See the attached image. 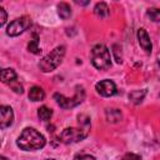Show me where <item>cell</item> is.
Instances as JSON below:
<instances>
[{"mask_svg": "<svg viewBox=\"0 0 160 160\" xmlns=\"http://www.w3.org/2000/svg\"><path fill=\"white\" fill-rule=\"evenodd\" d=\"M11 89L16 92V94H22L24 92V89H22V85L20 84V82H18V81H15V82H12L11 85Z\"/></svg>", "mask_w": 160, "mask_h": 160, "instance_id": "cell-22", "label": "cell"}, {"mask_svg": "<svg viewBox=\"0 0 160 160\" xmlns=\"http://www.w3.org/2000/svg\"><path fill=\"white\" fill-rule=\"evenodd\" d=\"M58 14L64 20L69 19L70 15H71V8H70V5L68 2H60V4H58Z\"/></svg>", "mask_w": 160, "mask_h": 160, "instance_id": "cell-14", "label": "cell"}, {"mask_svg": "<svg viewBox=\"0 0 160 160\" xmlns=\"http://www.w3.org/2000/svg\"><path fill=\"white\" fill-rule=\"evenodd\" d=\"M28 95L31 101H41L45 98V91L40 86H32V88H30Z\"/></svg>", "mask_w": 160, "mask_h": 160, "instance_id": "cell-11", "label": "cell"}, {"mask_svg": "<svg viewBox=\"0 0 160 160\" xmlns=\"http://www.w3.org/2000/svg\"><path fill=\"white\" fill-rule=\"evenodd\" d=\"M119 50H121V48L118 45V44H114L112 45V52H114V55H115V60H116V62H121L122 61V58L121 56H119Z\"/></svg>", "mask_w": 160, "mask_h": 160, "instance_id": "cell-19", "label": "cell"}, {"mask_svg": "<svg viewBox=\"0 0 160 160\" xmlns=\"http://www.w3.org/2000/svg\"><path fill=\"white\" fill-rule=\"evenodd\" d=\"M138 41L140 44V46L142 48V50L149 55L151 54V50H152V44H151V40H150V36L148 34V31L144 29V28H140L138 30Z\"/></svg>", "mask_w": 160, "mask_h": 160, "instance_id": "cell-9", "label": "cell"}, {"mask_svg": "<svg viewBox=\"0 0 160 160\" xmlns=\"http://www.w3.org/2000/svg\"><path fill=\"white\" fill-rule=\"evenodd\" d=\"M155 72H156V76L160 79V54H158V56H156V61H155Z\"/></svg>", "mask_w": 160, "mask_h": 160, "instance_id": "cell-24", "label": "cell"}, {"mask_svg": "<svg viewBox=\"0 0 160 160\" xmlns=\"http://www.w3.org/2000/svg\"><path fill=\"white\" fill-rule=\"evenodd\" d=\"M65 56V46L59 45L55 49H52L51 52H49L46 56H44L39 62V69L42 72H50L55 70L62 61Z\"/></svg>", "mask_w": 160, "mask_h": 160, "instance_id": "cell-3", "label": "cell"}, {"mask_svg": "<svg viewBox=\"0 0 160 160\" xmlns=\"http://www.w3.org/2000/svg\"><path fill=\"white\" fill-rule=\"evenodd\" d=\"M94 12L100 19H104V18H108L109 16L110 10H109V8H108V5L105 2H98L95 5V8H94Z\"/></svg>", "mask_w": 160, "mask_h": 160, "instance_id": "cell-12", "label": "cell"}, {"mask_svg": "<svg viewBox=\"0 0 160 160\" xmlns=\"http://www.w3.org/2000/svg\"><path fill=\"white\" fill-rule=\"evenodd\" d=\"M91 62L98 70H108L111 66V56L106 45L96 44L91 49Z\"/></svg>", "mask_w": 160, "mask_h": 160, "instance_id": "cell-4", "label": "cell"}, {"mask_svg": "<svg viewBox=\"0 0 160 160\" xmlns=\"http://www.w3.org/2000/svg\"><path fill=\"white\" fill-rule=\"evenodd\" d=\"M14 121V111L8 105L0 106V128L6 129L9 128Z\"/></svg>", "mask_w": 160, "mask_h": 160, "instance_id": "cell-8", "label": "cell"}, {"mask_svg": "<svg viewBox=\"0 0 160 160\" xmlns=\"http://www.w3.org/2000/svg\"><path fill=\"white\" fill-rule=\"evenodd\" d=\"M74 160H96V159L90 154H76L74 156Z\"/></svg>", "mask_w": 160, "mask_h": 160, "instance_id": "cell-20", "label": "cell"}, {"mask_svg": "<svg viewBox=\"0 0 160 160\" xmlns=\"http://www.w3.org/2000/svg\"><path fill=\"white\" fill-rule=\"evenodd\" d=\"M79 119V126L76 128H66L60 134V141L64 144H72L81 141L89 135L90 131V118L85 114H80L78 116Z\"/></svg>", "mask_w": 160, "mask_h": 160, "instance_id": "cell-1", "label": "cell"}, {"mask_svg": "<svg viewBox=\"0 0 160 160\" xmlns=\"http://www.w3.org/2000/svg\"><path fill=\"white\" fill-rule=\"evenodd\" d=\"M105 115L109 122H119L122 119V114L119 109H108Z\"/></svg>", "mask_w": 160, "mask_h": 160, "instance_id": "cell-13", "label": "cell"}, {"mask_svg": "<svg viewBox=\"0 0 160 160\" xmlns=\"http://www.w3.org/2000/svg\"><path fill=\"white\" fill-rule=\"evenodd\" d=\"M45 160H55V159H45Z\"/></svg>", "mask_w": 160, "mask_h": 160, "instance_id": "cell-26", "label": "cell"}, {"mask_svg": "<svg viewBox=\"0 0 160 160\" xmlns=\"http://www.w3.org/2000/svg\"><path fill=\"white\" fill-rule=\"evenodd\" d=\"M0 160H9V159H8V158H5L4 155H1V156H0Z\"/></svg>", "mask_w": 160, "mask_h": 160, "instance_id": "cell-25", "label": "cell"}, {"mask_svg": "<svg viewBox=\"0 0 160 160\" xmlns=\"http://www.w3.org/2000/svg\"><path fill=\"white\" fill-rule=\"evenodd\" d=\"M6 18H8V14H6L5 9L1 6V8H0V26H4V25H5Z\"/></svg>", "mask_w": 160, "mask_h": 160, "instance_id": "cell-23", "label": "cell"}, {"mask_svg": "<svg viewBox=\"0 0 160 160\" xmlns=\"http://www.w3.org/2000/svg\"><path fill=\"white\" fill-rule=\"evenodd\" d=\"M18 79V75L15 72L14 69L11 68H6L1 71V81L4 84H8V85H11L12 82H15Z\"/></svg>", "mask_w": 160, "mask_h": 160, "instance_id": "cell-10", "label": "cell"}, {"mask_svg": "<svg viewBox=\"0 0 160 160\" xmlns=\"http://www.w3.org/2000/svg\"><path fill=\"white\" fill-rule=\"evenodd\" d=\"M146 15L150 18L151 21L160 22V9H158V8H149L146 10Z\"/></svg>", "mask_w": 160, "mask_h": 160, "instance_id": "cell-18", "label": "cell"}, {"mask_svg": "<svg viewBox=\"0 0 160 160\" xmlns=\"http://www.w3.org/2000/svg\"><path fill=\"white\" fill-rule=\"evenodd\" d=\"M31 26V18L28 15H24L21 18H18L15 20H12L8 28H6V34L9 36H18L20 34H22L25 30H28Z\"/></svg>", "mask_w": 160, "mask_h": 160, "instance_id": "cell-6", "label": "cell"}, {"mask_svg": "<svg viewBox=\"0 0 160 160\" xmlns=\"http://www.w3.org/2000/svg\"><path fill=\"white\" fill-rule=\"evenodd\" d=\"M121 160H141V156L134 152H128L121 158Z\"/></svg>", "mask_w": 160, "mask_h": 160, "instance_id": "cell-21", "label": "cell"}, {"mask_svg": "<svg viewBox=\"0 0 160 160\" xmlns=\"http://www.w3.org/2000/svg\"><path fill=\"white\" fill-rule=\"evenodd\" d=\"M146 95V89H142V90H134L129 94V100L134 104H140L142 101V99L145 98Z\"/></svg>", "mask_w": 160, "mask_h": 160, "instance_id": "cell-15", "label": "cell"}, {"mask_svg": "<svg viewBox=\"0 0 160 160\" xmlns=\"http://www.w3.org/2000/svg\"><path fill=\"white\" fill-rule=\"evenodd\" d=\"M46 144V140L42 134H40L34 128H25L20 136L16 140V145L24 151H32L42 149Z\"/></svg>", "mask_w": 160, "mask_h": 160, "instance_id": "cell-2", "label": "cell"}, {"mask_svg": "<svg viewBox=\"0 0 160 160\" xmlns=\"http://www.w3.org/2000/svg\"><path fill=\"white\" fill-rule=\"evenodd\" d=\"M54 99L56 100L58 105L62 109H71V108H75L78 106L79 104H81L85 99V89L81 86V85H78L75 88V94L72 98H66L62 94H59V92H55L54 94Z\"/></svg>", "mask_w": 160, "mask_h": 160, "instance_id": "cell-5", "label": "cell"}, {"mask_svg": "<svg viewBox=\"0 0 160 160\" xmlns=\"http://www.w3.org/2000/svg\"><path fill=\"white\" fill-rule=\"evenodd\" d=\"M38 44H39V36H38V34H32V39L30 40V42L28 45L29 51L32 52V54H40L41 52V49L39 48Z\"/></svg>", "mask_w": 160, "mask_h": 160, "instance_id": "cell-17", "label": "cell"}, {"mask_svg": "<svg viewBox=\"0 0 160 160\" xmlns=\"http://www.w3.org/2000/svg\"><path fill=\"white\" fill-rule=\"evenodd\" d=\"M38 116H39L40 120L48 121V120H50L51 116H52V110H51L50 108L45 106V105H44V106H40V108L38 109Z\"/></svg>", "mask_w": 160, "mask_h": 160, "instance_id": "cell-16", "label": "cell"}, {"mask_svg": "<svg viewBox=\"0 0 160 160\" xmlns=\"http://www.w3.org/2000/svg\"><path fill=\"white\" fill-rule=\"evenodd\" d=\"M95 89H96L98 94L101 95V96H104V98L112 96L116 92V85H115V82L112 80H109V79H105V80L99 81L95 85Z\"/></svg>", "mask_w": 160, "mask_h": 160, "instance_id": "cell-7", "label": "cell"}]
</instances>
